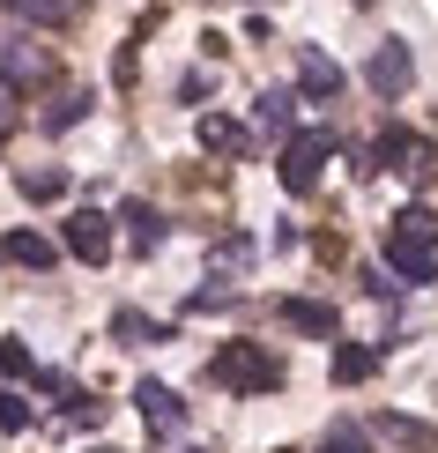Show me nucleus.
Segmentation results:
<instances>
[{
  "label": "nucleus",
  "mask_w": 438,
  "mask_h": 453,
  "mask_svg": "<svg viewBox=\"0 0 438 453\" xmlns=\"http://www.w3.org/2000/svg\"><path fill=\"white\" fill-rule=\"evenodd\" d=\"M297 97L304 104H334L342 97V67L327 60V52H304L297 60Z\"/></svg>",
  "instance_id": "obj_8"
},
{
  "label": "nucleus",
  "mask_w": 438,
  "mask_h": 453,
  "mask_svg": "<svg viewBox=\"0 0 438 453\" xmlns=\"http://www.w3.org/2000/svg\"><path fill=\"white\" fill-rule=\"evenodd\" d=\"M186 453H208V446H186Z\"/></svg>",
  "instance_id": "obj_27"
},
{
  "label": "nucleus",
  "mask_w": 438,
  "mask_h": 453,
  "mask_svg": "<svg viewBox=\"0 0 438 453\" xmlns=\"http://www.w3.org/2000/svg\"><path fill=\"white\" fill-rule=\"evenodd\" d=\"M30 74H45V60H37V52H23V45H15V37H0V82H30Z\"/></svg>",
  "instance_id": "obj_16"
},
{
  "label": "nucleus",
  "mask_w": 438,
  "mask_h": 453,
  "mask_svg": "<svg viewBox=\"0 0 438 453\" xmlns=\"http://www.w3.org/2000/svg\"><path fill=\"white\" fill-rule=\"evenodd\" d=\"M319 453H372V439L357 424H327V439H319Z\"/></svg>",
  "instance_id": "obj_21"
},
{
  "label": "nucleus",
  "mask_w": 438,
  "mask_h": 453,
  "mask_svg": "<svg viewBox=\"0 0 438 453\" xmlns=\"http://www.w3.org/2000/svg\"><path fill=\"white\" fill-rule=\"evenodd\" d=\"M194 134H201V149H216V157H245V149H253V134H245L238 119H223V111H208Z\"/></svg>",
  "instance_id": "obj_12"
},
{
  "label": "nucleus",
  "mask_w": 438,
  "mask_h": 453,
  "mask_svg": "<svg viewBox=\"0 0 438 453\" xmlns=\"http://www.w3.org/2000/svg\"><path fill=\"white\" fill-rule=\"evenodd\" d=\"M119 223H127V238H134V253H157V245H164V216L149 209V201H127Z\"/></svg>",
  "instance_id": "obj_14"
},
{
  "label": "nucleus",
  "mask_w": 438,
  "mask_h": 453,
  "mask_svg": "<svg viewBox=\"0 0 438 453\" xmlns=\"http://www.w3.org/2000/svg\"><path fill=\"white\" fill-rule=\"evenodd\" d=\"M60 245L74 260H89V268H104L111 260V216H97V209H74L67 223H60Z\"/></svg>",
  "instance_id": "obj_6"
},
{
  "label": "nucleus",
  "mask_w": 438,
  "mask_h": 453,
  "mask_svg": "<svg viewBox=\"0 0 438 453\" xmlns=\"http://www.w3.org/2000/svg\"><path fill=\"white\" fill-rule=\"evenodd\" d=\"M67 424L97 431V424H104V402H97V394H67Z\"/></svg>",
  "instance_id": "obj_22"
},
{
  "label": "nucleus",
  "mask_w": 438,
  "mask_h": 453,
  "mask_svg": "<svg viewBox=\"0 0 438 453\" xmlns=\"http://www.w3.org/2000/svg\"><path fill=\"white\" fill-rule=\"evenodd\" d=\"M97 453H119V446H97Z\"/></svg>",
  "instance_id": "obj_26"
},
{
  "label": "nucleus",
  "mask_w": 438,
  "mask_h": 453,
  "mask_svg": "<svg viewBox=\"0 0 438 453\" xmlns=\"http://www.w3.org/2000/svg\"><path fill=\"white\" fill-rule=\"evenodd\" d=\"M208 380L231 387V394H268V387H282V365L260 342H223L216 357H208Z\"/></svg>",
  "instance_id": "obj_2"
},
{
  "label": "nucleus",
  "mask_w": 438,
  "mask_h": 453,
  "mask_svg": "<svg viewBox=\"0 0 438 453\" xmlns=\"http://www.w3.org/2000/svg\"><path fill=\"white\" fill-rule=\"evenodd\" d=\"M365 82H372V97L379 104H394V97H409V82H416V60H409V45H379L372 60H365Z\"/></svg>",
  "instance_id": "obj_5"
},
{
  "label": "nucleus",
  "mask_w": 438,
  "mask_h": 453,
  "mask_svg": "<svg viewBox=\"0 0 438 453\" xmlns=\"http://www.w3.org/2000/svg\"><path fill=\"white\" fill-rule=\"evenodd\" d=\"M327 157H334V134L327 127H304V134H282V186H290V194H312L319 186V172H327Z\"/></svg>",
  "instance_id": "obj_3"
},
{
  "label": "nucleus",
  "mask_w": 438,
  "mask_h": 453,
  "mask_svg": "<svg viewBox=\"0 0 438 453\" xmlns=\"http://www.w3.org/2000/svg\"><path fill=\"white\" fill-rule=\"evenodd\" d=\"M431 245H438V216L424 209V201H409V209L387 223V275L409 282V290H416V282H431V275H438Z\"/></svg>",
  "instance_id": "obj_1"
},
{
  "label": "nucleus",
  "mask_w": 438,
  "mask_h": 453,
  "mask_svg": "<svg viewBox=\"0 0 438 453\" xmlns=\"http://www.w3.org/2000/svg\"><path fill=\"white\" fill-rule=\"evenodd\" d=\"M379 164H394L402 179H431L438 172V149L424 134H409V127H379Z\"/></svg>",
  "instance_id": "obj_4"
},
{
  "label": "nucleus",
  "mask_w": 438,
  "mask_h": 453,
  "mask_svg": "<svg viewBox=\"0 0 438 453\" xmlns=\"http://www.w3.org/2000/svg\"><path fill=\"white\" fill-rule=\"evenodd\" d=\"M290 111H297V97H290V89H260V97H253V134L282 142V134H290Z\"/></svg>",
  "instance_id": "obj_11"
},
{
  "label": "nucleus",
  "mask_w": 438,
  "mask_h": 453,
  "mask_svg": "<svg viewBox=\"0 0 438 453\" xmlns=\"http://www.w3.org/2000/svg\"><path fill=\"white\" fill-rule=\"evenodd\" d=\"M30 372H37V357L15 342V334H0V380H30Z\"/></svg>",
  "instance_id": "obj_19"
},
{
  "label": "nucleus",
  "mask_w": 438,
  "mask_h": 453,
  "mask_svg": "<svg viewBox=\"0 0 438 453\" xmlns=\"http://www.w3.org/2000/svg\"><path fill=\"white\" fill-rule=\"evenodd\" d=\"M82 111H89V89H67V97H60V104L45 111V127H52V134H67V127L82 119Z\"/></svg>",
  "instance_id": "obj_20"
},
{
  "label": "nucleus",
  "mask_w": 438,
  "mask_h": 453,
  "mask_svg": "<svg viewBox=\"0 0 438 453\" xmlns=\"http://www.w3.org/2000/svg\"><path fill=\"white\" fill-rule=\"evenodd\" d=\"M223 305H231V290H223V282H216V290H194V297H186V312H223Z\"/></svg>",
  "instance_id": "obj_24"
},
{
  "label": "nucleus",
  "mask_w": 438,
  "mask_h": 453,
  "mask_svg": "<svg viewBox=\"0 0 438 453\" xmlns=\"http://www.w3.org/2000/svg\"><path fill=\"white\" fill-rule=\"evenodd\" d=\"M8 97H15V89L0 82V142H8V119H15V111H8Z\"/></svg>",
  "instance_id": "obj_25"
},
{
  "label": "nucleus",
  "mask_w": 438,
  "mask_h": 453,
  "mask_svg": "<svg viewBox=\"0 0 438 453\" xmlns=\"http://www.w3.org/2000/svg\"><path fill=\"white\" fill-rule=\"evenodd\" d=\"M15 194H23V201H60L67 194V172H15Z\"/></svg>",
  "instance_id": "obj_17"
},
{
  "label": "nucleus",
  "mask_w": 438,
  "mask_h": 453,
  "mask_svg": "<svg viewBox=\"0 0 438 453\" xmlns=\"http://www.w3.org/2000/svg\"><path fill=\"white\" fill-rule=\"evenodd\" d=\"M0 260H15V268L45 275L52 260H60V245H52V238H37V231H8V238H0Z\"/></svg>",
  "instance_id": "obj_10"
},
{
  "label": "nucleus",
  "mask_w": 438,
  "mask_h": 453,
  "mask_svg": "<svg viewBox=\"0 0 438 453\" xmlns=\"http://www.w3.org/2000/svg\"><path fill=\"white\" fill-rule=\"evenodd\" d=\"M379 357H387V349H365V342H342V349H334V380H342V387H365L372 372H379Z\"/></svg>",
  "instance_id": "obj_15"
},
{
  "label": "nucleus",
  "mask_w": 438,
  "mask_h": 453,
  "mask_svg": "<svg viewBox=\"0 0 438 453\" xmlns=\"http://www.w3.org/2000/svg\"><path fill=\"white\" fill-rule=\"evenodd\" d=\"M111 342H127V349H134V342H164V327H149V319L127 305V312H111Z\"/></svg>",
  "instance_id": "obj_18"
},
{
  "label": "nucleus",
  "mask_w": 438,
  "mask_h": 453,
  "mask_svg": "<svg viewBox=\"0 0 438 453\" xmlns=\"http://www.w3.org/2000/svg\"><path fill=\"white\" fill-rule=\"evenodd\" d=\"M0 431H30V402L15 387H0Z\"/></svg>",
  "instance_id": "obj_23"
},
{
  "label": "nucleus",
  "mask_w": 438,
  "mask_h": 453,
  "mask_svg": "<svg viewBox=\"0 0 438 453\" xmlns=\"http://www.w3.org/2000/svg\"><path fill=\"white\" fill-rule=\"evenodd\" d=\"M282 327L312 334V342H334V305H319V297H282Z\"/></svg>",
  "instance_id": "obj_9"
},
{
  "label": "nucleus",
  "mask_w": 438,
  "mask_h": 453,
  "mask_svg": "<svg viewBox=\"0 0 438 453\" xmlns=\"http://www.w3.org/2000/svg\"><path fill=\"white\" fill-rule=\"evenodd\" d=\"M134 409H142V424L157 431V439H171V431L186 424V402H179L164 380H142V387H134Z\"/></svg>",
  "instance_id": "obj_7"
},
{
  "label": "nucleus",
  "mask_w": 438,
  "mask_h": 453,
  "mask_svg": "<svg viewBox=\"0 0 438 453\" xmlns=\"http://www.w3.org/2000/svg\"><path fill=\"white\" fill-rule=\"evenodd\" d=\"M0 8H8V15H23V23H37V30H67L82 0H0Z\"/></svg>",
  "instance_id": "obj_13"
}]
</instances>
